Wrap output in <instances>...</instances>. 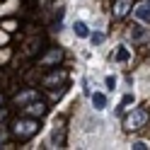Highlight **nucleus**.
Segmentation results:
<instances>
[{"label": "nucleus", "mask_w": 150, "mask_h": 150, "mask_svg": "<svg viewBox=\"0 0 150 150\" xmlns=\"http://www.w3.org/2000/svg\"><path fill=\"white\" fill-rule=\"evenodd\" d=\"M3 140H5V131H0V143H3Z\"/></svg>", "instance_id": "aec40b11"}, {"label": "nucleus", "mask_w": 150, "mask_h": 150, "mask_svg": "<svg viewBox=\"0 0 150 150\" xmlns=\"http://www.w3.org/2000/svg\"><path fill=\"white\" fill-rule=\"evenodd\" d=\"M41 49H44V36L34 34L29 41H24V46H22V53L27 56V58H34V56H39V53H41Z\"/></svg>", "instance_id": "423d86ee"}, {"label": "nucleus", "mask_w": 150, "mask_h": 150, "mask_svg": "<svg viewBox=\"0 0 150 150\" xmlns=\"http://www.w3.org/2000/svg\"><path fill=\"white\" fill-rule=\"evenodd\" d=\"M0 107H3V95H0Z\"/></svg>", "instance_id": "412c9836"}, {"label": "nucleus", "mask_w": 150, "mask_h": 150, "mask_svg": "<svg viewBox=\"0 0 150 150\" xmlns=\"http://www.w3.org/2000/svg\"><path fill=\"white\" fill-rule=\"evenodd\" d=\"M73 32L78 34V36H90V29H87L85 22H75V24H73Z\"/></svg>", "instance_id": "ddd939ff"}, {"label": "nucleus", "mask_w": 150, "mask_h": 150, "mask_svg": "<svg viewBox=\"0 0 150 150\" xmlns=\"http://www.w3.org/2000/svg\"><path fill=\"white\" fill-rule=\"evenodd\" d=\"M7 58H10V49H5V51H0V63H5Z\"/></svg>", "instance_id": "a211bd4d"}, {"label": "nucleus", "mask_w": 150, "mask_h": 150, "mask_svg": "<svg viewBox=\"0 0 150 150\" xmlns=\"http://www.w3.org/2000/svg\"><path fill=\"white\" fill-rule=\"evenodd\" d=\"M148 124V111L145 109H133L124 116V128L126 131H138Z\"/></svg>", "instance_id": "7ed1b4c3"}, {"label": "nucleus", "mask_w": 150, "mask_h": 150, "mask_svg": "<svg viewBox=\"0 0 150 150\" xmlns=\"http://www.w3.org/2000/svg\"><path fill=\"white\" fill-rule=\"evenodd\" d=\"M133 15L138 17L140 22H145V24H148V22H150V5H145V3H143V5H136Z\"/></svg>", "instance_id": "9d476101"}, {"label": "nucleus", "mask_w": 150, "mask_h": 150, "mask_svg": "<svg viewBox=\"0 0 150 150\" xmlns=\"http://www.w3.org/2000/svg\"><path fill=\"white\" fill-rule=\"evenodd\" d=\"M15 29H17L15 22H5V32H15Z\"/></svg>", "instance_id": "6ab92c4d"}, {"label": "nucleus", "mask_w": 150, "mask_h": 150, "mask_svg": "<svg viewBox=\"0 0 150 150\" xmlns=\"http://www.w3.org/2000/svg\"><path fill=\"white\" fill-rule=\"evenodd\" d=\"M46 111H49V107H46V102H41L39 97L32 99L29 104L22 107V114H24V116H32V119H41V116H46Z\"/></svg>", "instance_id": "39448f33"}, {"label": "nucleus", "mask_w": 150, "mask_h": 150, "mask_svg": "<svg viewBox=\"0 0 150 150\" xmlns=\"http://www.w3.org/2000/svg\"><path fill=\"white\" fill-rule=\"evenodd\" d=\"M145 36H148V32L143 29V27H133V32H131V39L133 41H143Z\"/></svg>", "instance_id": "4468645a"}, {"label": "nucleus", "mask_w": 150, "mask_h": 150, "mask_svg": "<svg viewBox=\"0 0 150 150\" xmlns=\"http://www.w3.org/2000/svg\"><path fill=\"white\" fill-rule=\"evenodd\" d=\"M90 41L97 46V44H102V41H104V34H102V32H97V34H90Z\"/></svg>", "instance_id": "dca6fc26"}, {"label": "nucleus", "mask_w": 150, "mask_h": 150, "mask_svg": "<svg viewBox=\"0 0 150 150\" xmlns=\"http://www.w3.org/2000/svg\"><path fill=\"white\" fill-rule=\"evenodd\" d=\"M133 148H136V150H148L150 143H148V140H138V143H133Z\"/></svg>", "instance_id": "f3484780"}, {"label": "nucleus", "mask_w": 150, "mask_h": 150, "mask_svg": "<svg viewBox=\"0 0 150 150\" xmlns=\"http://www.w3.org/2000/svg\"><path fill=\"white\" fill-rule=\"evenodd\" d=\"M15 7H20V3L17 0H7V3L0 7V17H5V15H12L15 12Z\"/></svg>", "instance_id": "9b49d317"}, {"label": "nucleus", "mask_w": 150, "mask_h": 150, "mask_svg": "<svg viewBox=\"0 0 150 150\" xmlns=\"http://www.w3.org/2000/svg\"><path fill=\"white\" fill-rule=\"evenodd\" d=\"M63 61V49H49L44 56H39V68H58Z\"/></svg>", "instance_id": "20e7f679"}, {"label": "nucleus", "mask_w": 150, "mask_h": 150, "mask_svg": "<svg viewBox=\"0 0 150 150\" xmlns=\"http://www.w3.org/2000/svg\"><path fill=\"white\" fill-rule=\"evenodd\" d=\"M92 104H95V109H104L107 107V97L102 95V92H95V95H92Z\"/></svg>", "instance_id": "f8f14e48"}, {"label": "nucleus", "mask_w": 150, "mask_h": 150, "mask_svg": "<svg viewBox=\"0 0 150 150\" xmlns=\"http://www.w3.org/2000/svg\"><path fill=\"white\" fill-rule=\"evenodd\" d=\"M131 10H133V0H116L114 3V17L116 20H124Z\"/></svg>", "instance_id": "0eeeda50"}, {"label": "nucleus", "mask_w": 150, "mask_h": 150, "mask_svg": "<svg viewBox=\"0 0 150 150\" xmlns=\"http://www.w3.org/2000/svg\"><path fill=\"white\" fill-rule=\"evenodd\" d=\"M36 97H39V92H36L34 87H29V90L17 92V95H15V104H17V107H24V104H29V102L36 99Z\"/></svg>", "instance_id": "6e6552de"}, {"label": "nucleus", "mask_w": 150, "mask_h": 150, "mask_svg": "<svg viewBox=\"0 0 150 150\" xmlns=\"http://www.w3.org/2000/svg\"><path fill=\"white\" fill-rule=\"evenodd\" d=\"M51 145H53V148H63V145H65V128H63V126L53 128V133H51Z\"/></svg>", "instance_id": "1a4fd4ad"}, {"label": "nucleus", "mask_w": 150, "mask_h": 150, "mask_svg": "<svg viewBox=\"0 0 150 150\" xmlns=\"http://www.w3.org/2000/svg\"><path fill=\"white\" fill-rule=\"evenodd\" d=\"M114 58H116V61H128V51L124 49V46H119V51L114 53Z\"/></svg>", "instance_id": "2eb2a0df"}, {"label": "nucleus", "mask_w": 150, "mask_h": 150, "mask_svg": "<svg viewBox=\"0 0 150 150\" xmlns=\"http://www.w3.org/2000/svg\"><path fill=\"white\" fill-rule=\"evenodd\" d=\"M41 82H44L46 90H51L53 97H61L65 92V85H68V73H65V70H51Z\"/></svg>", "instance_id": "f03ea898"}, {"label": "nucleus", "mask_w": 150, "mask_h": 150, "mask_svg": "<svg viewBox=\"0 0 150 150\" xmlns=\"http://www.w3.org/2000/svg\"><path fill=\"white\" fill-rule=\"evenodd\" d=\"M36 131H39V119H32V116L15 119L12 126H10V133L17 140H29L32 136H36Z\"/></svg>", "instance_id": "f257e3e1"}]
</instances>
